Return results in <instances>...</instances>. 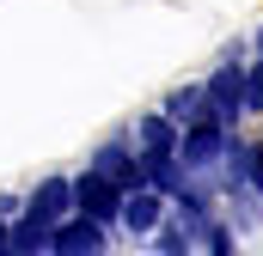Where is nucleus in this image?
Listing matches in <instances>:
<instances>
[{
  "label": "nucleus",
  "instance_id": "1a4fd4ad",
  "mask_svg": "<svg viewBox=\"0 0 263 256\" xmlns=\"http://www.w3.org/2000/svg\"><path fill=\"white\" fill-rule=\"evenodd\" d=\"M245 110H263V67L245 79Z\"/></svg>",
  "mask_w": 263,
  "mask_h": 256
},
{
  "label": "nucleus",
  "instance_id": "423d86ee",
  "mask_svg": "<svg viewBox=\"0 0 263 256\" xmlns=\"http://www.w3.org/2000/svg\"><path fill=\"white\" fill-rule=\"evenodd\" d=\"M98 171H104L110 183H123V189H141V183H147V165H129L123 146H104V153H98Z\"/></svg>",
  "mask_w": 263,
  "mask_h": 256
},
{
  "label": "nucleus",
  "instance_id": "39448f33",
  "mask_svg": "<svg viewBox=\"0 0 263 256\" xmlns=\"http://www.w3.org/2000/svg\"><path fill=\"white\" fill-rule=\"evenodd\" d=\"M67 207H73V183H62V177H49L43 189H37V201H31V220H43L49 232L67 220Z\"/></svg>",
  "mask_w": 263,
  "mask_h": 256
},
{
  "label": "nucleus",
  "instance_id": "20e7f679",
  "mask_svg": "<svg viewBox=\"0 0 263 256\" xmlns=\"http://www.w3.org/2000/svg\"><path fill=\"white\" fill-rule=\"evenodd\" d=\"M220 146H227L220 122H214V116H202V122H190V134H184V165H214V159H220Z\"/></svg>",
  "mask_w": 263,
  "mask_h": 256
},
{
  "label": "nucleus",
  "instance_id": "9d476101",
  "mask_svg": "<svg viewBox=\"0 0 263 256\" xmlns=\"http://www.w3.org/2000/svg\"><path fill=\"white\" fill-rule=\"evenodd\" d=\"M0 256H18V250H12V238H6V226H0Z\"/></svg>",
  "mask_w": 263,
  "mask_h": 256
},
{
  "label": "nucleus",
  "instance_id": "7ed1b4c3",
  "mask_svg": "<svg viewBox=\"0 0 263 256\" xmlns=\"http://www.w3.org/2000/svg\"><path fill=\"white\" fill-rule=\"evenodd\" d=\"M233 110H245V73L239 67H220L214 79H208V116H233Z\"/></svg>",
  "mask_w": 263,
  "mask_h": 256
},
{
  "label": "nucleus",
  "instance_id": "f257e3e1",
  "mask_svg": "<svg viewBox=\"0 0 263 256\" xmlns=\"http://www.w3.org/2000/svg\"><path fill=\"white\" fill-rule=\"evenodd\" d=\"M73 207H80L86 220H110V214H123V183H110L104 171H86V177L73 183Z\"/></svg>",
  "mask_w": 263,
  "mask_h": 256
},
{
  "label": "nucleus",
  "instance_id": "0eeeda50",
  "mask_svg": "<svg viewBox=\"0 0 263 256\" xmlns=\"http://www.w3.org/2000/svg\"><path fill=\"white\" fill-rule=\"evenodd\" d=\"M117 220H123L129 232H153V226H159V201H153L147 189H135L129 201H123V214H117Z\"/></svg>",
  "mask_w": 263,
  "mask_h": 256
},
{
  "label": "nucleus",
  "instance_id": "9b49d317",
  "mask_svg": "<svg viewBox=\"0 0 263 256\" xmlns=\"http://www.w3.org/2000/svg\"><path fill=\"white\" fill-rule=\"evenodd\" d=\"M251 177H257V189H263V153H257V159H251Z\"/></svg>",
  "mask_w": 263,
  "mask_h": 256
},
{
  "label": "nucleus",
  "instance_id": "f03ea898",
  "mask_svg": "<svg viewBox=\"0 0 263 256\" xmlns=\"http://www.w3.org/2000/svg\"><path fill=\"white\" fill-rule=\"evenodd\" d=\"M49 250L55 256H98L104 250V232H98V220L80 214V220H62V226H55V244H49Z\"/></svg>",
  "mask_w": 263,
  "mask_h": 256
},
{
  "label": "nucleus",
  "instance_id": "6e6552de",
  "mask_svg": "<svg viewBox=\"0 0 263 256\" xmlns=\"http://www.w3.org/2000/svg\"><path fill=\"white\" fill-rule=\"evenodd\" d=\"M141 146H147V159H172V122L165 116H147L141 122Z\"/></svg>",
  "mask_w": 263,
  "mask_h": 256
}]
</instances>
